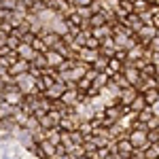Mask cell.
<instances>
[{"label":"cell","instance_id":"obj_17","mask_svg":"<svg viewBox=\"0 0 159 159\" xmlns=\"http://www.w3.org/2000/svg\"><path fill=\"white\" fill-rule=\"evenodd\" d=\"M151 49H153V53H159V36L151 38Z\"/></svg>","mask_w":159,"mask_h":159},{"label":"cell","instance_id":"obj_6","mask_svg":"<svg viewBox=\"0 0 159 159\" xmlns=\"http://www.w3.org/2000/svg\"><path fill=\"white\" fill-rule=\"evenodd\" d=\"M2 100H4L7 104H11V106H15V104H21V91H15V89H11V91H4V93H2Z\"/></svg>","mask_w":159,"mask_h":159},{"label":"cell","instance_id":"obj_11","mask_svg":"<svg viewBox=\"0 0 159 159\" xmlns=\"http://www.w3.org/2000/svg\"><path fill=\"white\" fill-rule=\"evenodd\" d=\"M140 36L142 38H155V25H142L140 28Z\"/></svg>","mask_w":159,"mask_h":159},{"label":"cell","instance_id":"obj_4","mask_svg":"<svg viewBox=\"0 0 159 159\" xmlns=\"http://www.w3.org/2000/svg\"><path fill=\"white\" fill-rule=\"evenodd\" d=\"M100 57L98 49H91V47H83V49L79 51V60L81 61H89V64H93V61Z\"/></svg>","mask_w":159,"mask_h":159},{"label":"cell","instance_id":"obj_5","mask_svg":"<svg viewBox=\"0 0 159 159\" xmlns=\"http://www.w3.org/2000/svg\"><path fill=\"white\" fill-rule=\"evenodd\" d=\"M136 98H138V96H136L134 85H129V87H125V89H121V96H119V100H121L125 106H129V104H132Z\"/></svg>","mask_w":159,"mask_h":159},{"label":"cell","instance_id":"obj_12","mask_svg":"<svg viewBox=\"0 0 159 159\" xmlns=\"http://www.w3.org/2000/svg\"><path fill=\"white\" fill-rule=\"evenodd\" d=\"M91 36L106 38V36H108V28H106V25H98V30H93V32H91Z\"/></svg>","mask_w":159,"mask_h":159},{"label":"cell","instance_id":"obj_16","mask_svg":"<svg viewBox=\"0 0 159 159\" xmlns=\"http://www.w3.org/2000/svg\"><path fill=\"white\" fill-rule=\"evenodd\" d=\"M85 47H91V49H98V47H100L98 38H96V36H93V38L89 36V38H87V43H85Z\"/></svg>","mask_w":159,"mask_h":159},{"label":"cell","instance_id":"obj_9","mask_svg":"<svg viewBox=\"0 0 159 159\" xmlns=\"http://www.w3.org/2000/svg\"><path fill=\"white\" fill-rule=\"evenodd\" d=\"M144 100H147L148 106H151V104H155V102L159 100V89H157V87H151L147 93H144Z\"/></svg>","mask_w":159,"mask_h":159},{"label":"cell","instance_id":"obj_8","mask_svg":"<svg viewBox=\"0 0 159 159\" xmlns=\"http://www.w3.org/2000/svg\"><path fill=\"white\" fill-rule=\"evenodd\" d=\"M147 106L148 104H147V100H144V96H138V98L129 104V110H132V112H140V110H144Z\"/></svg>","mask_w":159,"mask_h":159},{"label":"cell","instance_id":"obj_2","mask_svg":"<svg viewBox=\"0 0 159 159\" xmlns=\"http://www.w3.org/2000/svg\"><path fill=\"white\" fill-rule=\"evenodd\" d=\"M15 51H17V55H19L21 60H28V61H34V57L38 55L36 49H34V45H28V43H19V47Z\"/></svg>","mask_w":159,"mask_h":159},{"label":"cell","instance_id":"obj_14","mask_svg":"<svg viewBox=\"0 0 159 159\" xmlns=\"http://www.w3.org/2000/svg\"><path fill=\"white\" fill-rule=\"evenodd\" d=\"M140 55H142V49H140V47H132L129 53H127V61H134L136 57H140Z\"/></svg>","mask_w":159,"mask_h":159},{"label":"cell","instance_id":"obj_15","mask_svg":"<svg viewBox=\"0 0 159 159\" xmlns=\"http://www.w3.org/2000/svg\"><path fill=\"white\" fill-rule=\"evenodd\" d=\"M70 4H74V7H91V2L93 0H68Z\"/></svg>","mask_w":159,"mask_h":159},{"label":"cell","instance_id":"obj_13","mask_svg":"<svg viewBox=\"0 0 159 159\" xmlns=\"http://www.w3.org/2000/svg\"><path fill=\"white\" fill-rule=\"evenodd\" d=\"M106 70H108V74H110V72H119V70H121V64H119V60H115V57H112V60H108V68H106Z\"/></svg>","mask_w":159,"mask_h":159},{"label":"cell","instance_id":"obj_18","mask_svg":"<svg viewBox=\"0 0 159 159\" xmlns=\"http://www.w3.org/2000/svg\"><path fill=\"white\" fill-rule=\"evenodd\" d=\"M151 108H153V115H155V117H159V100L155 102V104H151Z\"/></svg>","mask_w":159,"mask_h":159},{"label":"cell","instance_id":"obj_10","mask_svg":"<svg viewBox=\"0 0 159 159\" xmlns=\"http://www.w3.org/2000/svg\"><path fill=\"white\" fill-rule=\"evenodd\" d=\"M151 119H153V108H151V106H147L144 110H140V112H138V121L148 123Z\"/></svg>","mask_w":159,"mask_h":159},{"label":"cell","instance_id":"obj_7","mask_svg":"<svg viewBox=\"0 0 159 159\" xmlns=\"http://www.w3.org/2000/svg\"><path fill=\"white\" fill-rule=\"evenodd\" d=\"M28 70H30V64H28V60H17V61L11 66V68H9V72L15 74V76H17V74H21V72H28Z\"/></svg>","mask_w":159,"mask_h":159},{"label":"cell","instance_id":"obj_19","mask_svg":"<svg viewBox=\"0 0 159 159\" xmlns=\"http://www.w3.org/2000/svg\"><path fill=\"white\" fill-rule=\"evenodd\" d=\"M91 24H96V25H102V24H104V17H100V15H98V17H93V19H91Z\"/></svg>","mask_w":159,"mask_h":159},{"label":"cell","instance_id":"obj_3","mask_svg":"<svg viewBox=\"0 0 159 159\" xmlns=\"http://www.w3.org/2000/svg\"><path fill=\"white\" fill-rule=\"evenodd\" d=\"M45 57H47V64H49L51 68H60V64L66 60L60 51H55V49H49L47 53H45Z\"/></svg>","mask_w":159,"mask_h":159},{"label":"cell","instance_id":"obj_1","mask_svg":"<svg viewBox=\"0 0 159 159\" xmlns=\"http://www.w3.org/2000/svg\"><path fill=\"white\" fill-rule=\"evenodd\" d=\"M15 85L21 93H32L38 85V76H34L32 72H21L15 76Z\"/></svg>","mask_w":159,"mask_h":159}]
</instances>
